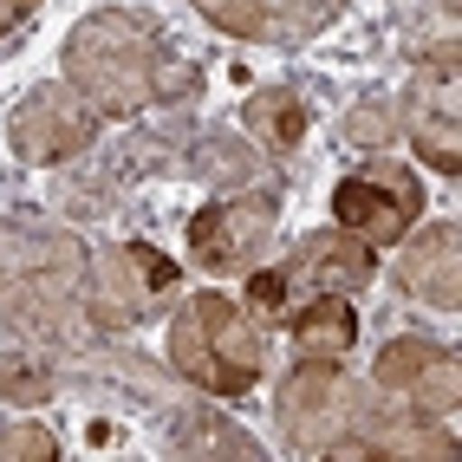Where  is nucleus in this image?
Instances as JSON below:
<instances>
[{
    "label": "nucleus",
    "mask_w": 462,
    "mask_h": 462,
    "mask_svg": "<svg viewBox=\"0 0 462 462\" xmlns=\"http://www.w3.org/2000/svg\"><path fill=\"white\" fill-rule=\"evenodd\" d=\"M85 241L40 215H7L0 222V326L20 346H91L85 306Z\"/></svg>",
    "instance_id": "obj_1"
},
{
    "label": "nucleus",
    "mask_w": 462,
    "mask_h": 462,
    "mask_svg": "<svg viewBox=\"0 0 462 462\" xmlns=\"http://www.w3.org/2000/svg\"><path fill=\"white\" fill-rule=\"evenodd\" d=\"M66 85L98 117H131L143 105H163L170 52L163 33L131 7H98L66 33Z\"/></svg>",
    "instance_id": "obj_2"
},
{
    "label": "nucleus",
    "mask_w": 462,
    "mask_h": 462,
    "mask_svg": "<svg viewBox=\"0 0 462 462\" xmlns=\"http://www.w3.org/2000/svg\"><path fill=\"white\" fill-rule=\"evenodd\" d=\"M170 365L176 378H189L208 397H241L261 384L267 332L248 319V306H235L222 293H196L170 319Z\"/></svg>",
    "instance_id": "obj_3"
},
{
    "label": "nucleus",
    "mask_w": 462,
    "mask_h": 462,
    "mask_svg": "<svg viewBox=\"0 0 462 462\" xmlns=\"http://www.w3.org/2000/svg\"><path fill=\"white\" fill-rule=\"evenodd\" d=\"M273 417H281V437H287L293 456H338L378 417V397L352 372H338V365L300 358V372L281 384V397H273Z\"/></svg>",
    "instance_id": "obj_4"
},
{
    "label": "nucleus",
    "mask_w": 462,
    "mask_h": 462,
    "mask_svg": "<svg viewBox=\"0 0 462 462\" xmlns=\"http://www.w3.org/2000/svg\"><path fill=\"white\" fill-rule=\"evenodd\" d=\"M170 287H176V261L163 248H150V241H125V248H105L85 261V306L98 332L137 326Z\"/></svg>",
    "instance_id": "obj_5"
},
{
    "label": "nucleus",
    "mask_w": 462,
    "mask_h": 462,
    "mask_svg": "<svg viewBox=\"0 0 462 462\" xmlns=\"http://www.w3.org/2000/svg\"><path fill=\"white\" fill-rule=\"evenodd\" d=\"M417 208H423L417 170H411V163H391V157L352 170V176L332 189L338 228L358 235V241H372V248H384V241H404L411 222H417Z\"/></svg>",
    "instance_id": "obj_6"
},
{
    "label": "nucleus",
    "mask_w": 462,
    "mask_h": 462,
    "mask_svg": "<svg viewBox=\"0 0 462 462\" xmlns=\"http://www.w3.org/2000/svg\"><path fill=\"white\" fill-rule=\"evenodd\" d=\"M98 125L105 117L91 111L72 85H33L7 117V143H14L20 163H52L59 170V163H72L98 143Z\"/></svg>",
    "instance_id": "obj_7"
},
{
    "label": "nucleus",
    "mask_w": 462,
    "mask_h": 462,
    "mask_svg": "<svg viewBox=\"0 0 462 462\" xmlns=\"http://www.w3.org/2000/svg\"><path fill=\"white\" fill-rule=\"evenodd\" d=\"M273 222H281L273 189H241L228 202H208L196 222H189V261L208 267V273H241V267L267 248Z\"/></svg>",
    "instance_id": "obj_8"
},
{
    "label": "nucleus",
    "mask_w": 462,
    "mask_h": 462,
    "mask_svg": "<svg viewBox=\"0 0 462 462\" xmlns=\"http://www.w3.org/2000/svg\"><path fill=\"white\" fill-rule=\"evenodd\" d=\"M372 384L384 397H397L404 411H423L449 423L456 417V397H462V372H456V352L437 346V338H391L372 365Z\"/></svg>",
    "instance_id": "obj_9"
},
{
    "label": "nucleus",
    "mask_w": 462,
    "mask_h": 462,
    "mask_svg": "<svg viewBox=\"0 0 462 462\" xmlns=\"http://www.w3.org/2000/svg\"><path fill=\"white\" fill-rule=\"evenodd\" d=\"M378 273L372 261V241H358L346 228H326V235H306L293 261H281V281H287V300L300 306L306 293H358L365 281Z\"/></svg>",
    "instance_id": "obj_10"
},
{
    "label": "nucleus",
    "mask_w": 462,
    "mask_h": 462,
    "mask_svg": "<svg viewBox=\"0 0 462 462\" xmlns=\"http://www.w3.org/2000/svg\"><path fill=\"white\" fill-rule=\"evenodd\" d=\"M338 456L346 462H449L456 437H449V423L423 417V411H384L378 404V417L365 423Z\"/></svg>",
    "instance_id": "obj_11"
},
{
    "label": "nucleus",
    "mask_w": 462,
    "mask_h": 462,
    "mask_svg": "<svg viewBox=\"0 0 462 462\" xmlns=\"http://www.w3.org/2000/svg\"><path fill=\"white\" fill-rule=\"evenodd\" d=\"M397 287L423 306H437V313H456L462 306V228L456 222L423 228L397 261Z\"/></svg>",
    "instance_id": "obj_12"
},
{
    "label": "nucleus",
    "mask_w": 462,
    "mask_h": 462,
    "mask_svg": "<svg viewBox=\"0 0 462 462\" xmlns=\"http://www.w3.org/2000/svg\"><path fill=\"white\" fill-rule=\"evenodd\" d=\"M287 319H293V352L300 358L338 365V358L358 346V313L346 306V293H306Z\"/></svg>",
    "instance_id": "obj_13"
},
{
    "label": "nucleus",
    "mask_w": 462,
    "mask_h": 462,
    "mask_svg": "<svg viewBox=\"0 0 462 462\" xmlns=\"http://www.w3.org/2000/svg\"><path fill=\"white\" fill-rule=\"evenodd\" d=\"M170 456H235V462H254V456H261V443L248 437V430H235L228 417H208V411H176Z\"/></svg>",
    "instance_id": "obj_14"
},
{
    "label": "nucleus",
    "mask_w": 462,
    "mask_h": 462,
    "mask_svg": "<svg viewBox=\"0 0 462 462\" xmlns=\"http://www.w3.org/2000/svg\"><path fill=\"white\" fill-rule=\"evenodd\" d=\"M411 150L430 163V170H443V176H456L462 170V117H456V85L449 91H437V105H423L417 117H411Z\"/></svg>",
    "instance_id": "obj_15"
},
{
    "label": "nucleus",
    "mask_w": 462,
    "mask_h": 462,
    "mask_svg": "<svg viewBox=\"0 0 462 462\" xmlns=\"http://www.w3.org/2000/svg\"><path fill=\"white\" fill-rule=\"evenodd\" d=\"M189 170L182 176H202V182H215V189H254L261 182V157L248 143H235V137H222V131H208V137H189Z\"/></svg>",
    "instance_id": "obj_16"
},
{
    "label": "nucleus",
    "mask_w": 462,
    "mask_h": 462,
    "mask_svg": "<svg viewBox=\"0 0 462 462\" xmlns=\"http://www.w3.org/2000/svg\"><path fill=\"white\" fill-rule=\"evenodd\" d=\"M248 131L261 137V150L287 157V150H300V137H306V105L293 98L287 85H273V91H254V98H248Z\"/></svg>",
    "instance_id": "obj_17"
},
{
    "label": "nucleus",
    "mask_w": 462,
    "mask_h": 462,
    "mask_svg": "<svg viewBox=\"0 0 462 462\" xmlns=\"http://www.w3.org/2000/svg\"><path fill=\"white\" fill-rule=\"evenodd\" d=\"M52 391H59V372L40 352H7L0 358V397H7V404H46Z\"/></svg>",
    "instance_id": "obj_18"
},
{
    "label": "nucleus",
    "mask_w": 462,
    "mask_h": 462,
    "mask_svg": "<svg viewBox=\"0 0 462 462\" xmlns=\"http://www.w3.org/2000/svg\"><path fill=\"white\" fill-rule=\"evenodd\" d=\"M196 14L208 26H222V33H235V40H267L281 0H196Z\"/></svg>",
    "instance_id": "obj_19"
},
{
    "label": "nucleus",
    "mask_w": 462,
    "mask_h": 462,
    "mask_svg": "<svg viewBox=\"0 0 462 462\" xmlns=\"http://www.w3.org/2000/svg\"><path fill=\"white\" fill-rule=\"evenodd\" d=\"M52 456H59V437L46 423L20 417L14 430H0V462H52Z\"/></svg>",
    "instance_id": "obj_20"
},
{
    "label": "nucleus",
    "mask_w": 462,
    "mask_h": 462,
    "mask_svg": "<svg viewBox=\"0 0 462 462\" xmlns=\"http://www.w3.org/2000/svg\"><path fill=\"white\" fill-rule=\"evenodd\" d=\"M346 137H352V143H365V150L391 143V137H397V111H391V98H365V105L346 117Z\"/></svg>",
    "instance_id": "obj_21"
},
{
    "label": "nucleus",
    "mask_w": 462,
    "mask_h": 462,
    "mask_svg": "<svg viewBox=\"0 0 462 462\" xmlns=\"http://www.w3.org/2000/svg\"><path fill=\"white\" fill-rule=\"evenodd\" d=\"M293 313V300H287V281H281V267H267L248 281V319L267 326V319H287Z\"/></svg>",
    "instance_id": "obj_22"
},
{
    "label": "nucleus",
    "mask_w": 462,
    "mask_h": 462,
    "mask_svg": "<svg viewBox=\"0 0 462 462\" xmlns=\"http://www.w3.org/2000/svg\"><path fill=\"white\" fill-rule=\"evenodd\" d=\"M33 7H40V0H0V33H14V26L33 14Z\"/></svg>",
    "instance_id": "obj_23"
},
{
    "label": "nucleus",
    "mask_w": 462,
    "mask_h": 462,
    "mask_svg": "<svg viewBox=\"0 0 462 462\" xmlns=\"http://www.w3.org/2000/svg\"><path fill=\"white\" fill-rule=\"evenodd\" d=\"M443 7H456V0H443Z\"/></svg>",
    "instance_id": "obj_24"
}]
</instances>
